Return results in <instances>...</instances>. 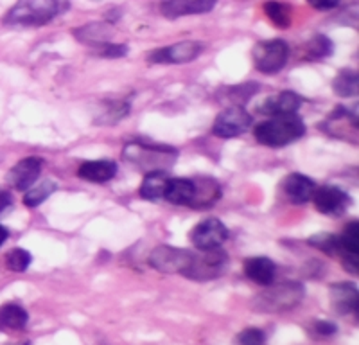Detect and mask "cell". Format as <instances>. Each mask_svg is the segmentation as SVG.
<instances>
[{"label":"cell","instance_id":"1","mask_svg":"<svg viewBox=\"0 0 359 345\" xmlns=\"http://www.w3.org/2000/svg\"><path fill=\"white\" fill-rule=\"evenodd\" d=\"M306 297V290L300 283L268 284L261 293L252 299V309L259 313H286L297 308Z\"/></svg>","mask_w":359,"mask_h":345},{"label":"cell","instance_id":"2","mask_svg":"<svg viewBox=\"0 0 359 345\" xmlns=\"http://www.w3.org/2000/svg\"><path fill=\"white\" fill-rule=\"evenodd\" d=\"M306 133V124L297 114L275 115L255 128V139L268 148H284Z\"/></svg>","mask_w":359,"mask_h":345},{"label":"cell","instance_id":"3","mask_svg":"<svg viewBox=\"0 0 359 345\" xmlns=\"http://www.w3.org/2000/svg\"><path fill=\"white\" fill-rule=\"evenodd\" d=\"M57 13V0H18L6 15L9 25H43Z\"/></svg>","mask_w":359,"mask_h":345},{"label":"cell","instance_id":"4","mask_svg":"<svg viewBox=\"0 0 359 345\" xmlns=\"http://www.w3.org/2000/svg\"><path fill=\"white\" fill-rule=\"evenodd\" d=\"M226 270H229V254L221 248H214V250L194 252L187 270L182 276L205 283V280H212L224 276Z\"/></svg>","mask_w":359,"mask_h":345},{"label":"cell","instance_id":"5","mask_svg":"<svg viewBox=\"0 0 359 345\" xmlns=\"http://www.w3.org/2000/svg\"><path fill=\"white\" fill-rule=\"evenodd\" d=\"M290 58V46L284 40H268L259 41L253 47V63L255 69L264 74H277L278 70L284 69Z\"/></svg>","mask_w":359,"mask_h":345},{"label":"cell","instance_id":"6","mask_svg":"<svg viewBox=\"0 0 359 345\" xmlns=\"http://www.w3.org/2000/svg\"><path fill=\"white\" fill-rule=\"evenodd\" d=\"M252 126V115L243 107H230L221 111L214 121L212 132L221 139H233L243 133H246Z\"/></svg>","mask_w":359,"mask_h":345},{"label":"cell","instance_id":"7","mask_svg":"<svg viewBox=\"0 0 359 345\" xmlns=\"http://www.w3.org/2000/svg\"><path fill=\"white\" fill-rule=\"evenodd\" d=\"M194 252L185 248H175L169 245H160L149 255V264L162 273H184L191 263Z\"/></svg>","mask_w":359,"mask_h":345},{"label":"cell","instance_id":"8","mask_svg":"<svg viewBox=\"0 0 359 345\" xmlns=\"http://www.w3.org/2000/svg\"><path fill=\"white\" fill-rule=\"evenodd\" d=\"M205 46L201 41H178L175 46L163 47V49L153 50L151 54H147V62L149 63H189L194 62L201 53H203Z\"/></svg>","mask_w":359,"mask_h":345},{"label":"cell","instance_id":"9","mask_svg":"<svg viewBox=\"0 0 359 345\" xmlns=\"http://www.w3.org/2000/svg\"><path fill=\"white\" fill-rule=\"evenodd\" d=\"M313 201L320 212L325 214V216H332V218L343 216L352 203L351 196L336 185H323V187L314 191Z\"/></svg>","mask_w":359,"mask_h":345},{"label":"cell","instance_id":"10","mask_svg":"<svg viewBox=\"0 0 359 345\" xmlns=\"http://www.w3.org/2000/svg\"><path fill=\"white\" fill-rule=\"evenodd\" d=\"M229 238V230L216 218H207L198 223L191 232V241L198 250H214L221 248Z\"/></svg>","mask_w":359,"mask_h":345},{"label":"cell","instance_id":"11","mask_svg":"<svg viewBox=\"0 0 359 345\" xmlns=\"http://www.w3.org/2000/svg\"><path fill=\"white\" fill-rule=\"evenodd\" d=\"M41 172V158L38 156H27L18 164L13 165L8 175V184L17 191H27L33 187Z\"/></svg>","mask_w":359,"mask_h":345},{"label":"cell","instance_id":"12","mask_svg":"<svg viewBox=\"0 0 359 345\" xmlns=\"http://www.w3.org/2000/svg\"><path fill=\"white\" fill-rule=\"evenodd\" d=\"M282 191H284V194H286V198L291 203L302 205V203H307V201L313 200L316 184L311 178H307L306 175L291 172L282 182Z\"/></svg>","mask_w":359,"mask_h":345},{"label":"cell","instance_id":"13","mask_svg":"<svg viewBox=\"0 0 359 345\" xmlns=\"http://www.w3.org/2000/svg\"><path fill=\"white\" fill-rule=\"evenodd\" d=\"M329 295H331L332 308H334L339 315L358 313V286H355V284H332L331 290H329Z\"/></svg>","mask_w":359,"mask_h":345},{"label":"cell","instance_id":"14","mask_svg":"<svg viewBox=\"0 0 359 345\" xmlns=\"http://www.w3.org/2000/svg\"><path fill=\"white\" fill-rule=\"evenodd\" d=\"M302 107V97L294 92H280L277 95H271L264 101L259 110L266 115H287V114H297L298 108Z\"/></svg>","mask_w":359,"mask_h":345},{"label":"cell","instance_id":"15","mask_svg":"<svg viewBox=\"0 0 359 345\" xmlns=\"http://www.w3.org/2000/svg\"><path fill=\"white\" fill-rule=\"evenodd\" d=\"M115 175H117V164L111 161H107V158H102V161L83 162L81 168L78 169V177L86 182H92V184H104V182H110Z\"/></svg>","mask_w":359,"mask_h":345},{"label":"cell","instance_id":"16","mask_svg":"<svg viewBox=\"0 0 359 345\" xmlns=\"http://www.w3.org/2000/svg\"><path fill=\"white\" fill-rule=\"evenodd\" d=\"M275 271L277 266L269 257H250L246 259L245 263V273L248 279H252L253 283L261 284V286H268V284L273 283Z\"/></svg>","mask_w":359,"mask_h":345},{"label":"cell","instance_id":"17","mask_svg":"<svg viewBox=\"0 0 359 345\" xmlns=\"http://www.w3.org/2000/svg\"><path fill=\"white\" fill-rule=\"evenodd\" d=\"M194 191H196L194 180H189V178H169L163 198L175 203V205H191L192 198H194Z\"/></svg>","mask_w":359,"mask_h":345},{"label":"cell","instance_id":"18","mask_svg":"<svg viewBox=\"0 0 359 345\" xmlns=\"http://www.w3.org/2000/svg\"><path fill=\"white\" fill-rule=\"evenodd\" d=\"M169 175L163 169H155L149 171L144 177L142 184H140V196L144 200H162L165 194V187H168Z\"/></svg>","mask_w":359,"mask_h":345},{"label":"cell","instance_id":"19","mask_svg":"<svg viewBox=\"0 0 359 345\" xmlns=\"http://www.w3.org/2000/svg\"><path fill=\"white\" fill-rule=\"evenodd\" d=\"M194 198H192L191 205L194 207H210L214 205L221 196V189L217 182L212 178H198L194 180Z\"/></svg>","mask_w":359,"mask_h":345},{"label":"cell","instance_id":"20","mask_svg":"<svg viewBox=\"0 0 359 345\" xmlns=\"http://www.w3.org/2000/svg\"><path fill=\"white\" fill-rule=\"evenodd\" d=\"M27 324V311L18 304L0 308V331H18Z\"/></svg>","mask_w":359,"mask_h":345},{"label":"cell","instance_id":"21","mask_svg":"<svg viewBox=\"0 0 359 345\" xmlns=\"http://www.w3.org/2000/svg\"><path fill=\"white\" fill-rule=\"evenodd\" d=\"M332 88L339 97H352L359 90V76L355 70H341L332 81Z\"/></svg>","mask_w":359,"mask_h":345},{"label":"cell","instance_id":"22","mask_svg":"<svg viewBox=\"0 0 359 345\" xmlns=\"http://www.w3.org/2000/svg\"><path fill=\"white\" fill-rule=\"evenodd\" d=\"M108 29L110 27H108L107 24H99V22H95V24H88V25H83V27L76 29V31H74V34H76V38H79L83 43L99 46V43H102V41H107L108 34H110V31H108Z\"/></svg>","mask_w":359,"mask_h":345},{"label":"cell","instance_id":"23","mask_svg":"<svg viewBox=\"0 0 359 345\" xmlns=\"http://www.w3.org/2000/svg\"><path fill=\"white\" fill-rule=\"evenodd\" d=\"M128 114H130V104L124 101H104L102 110L97 115V123L115 124L124 119Z\"/></svg>","mask_w":359,"mask_h":345},{"label":"cell","instance_id":"24","mask_svg":"<svg viewBox=\"0 0 359 345\" xmlns=\"http://www.w3.org/2000/svg\"><path fill=\"white\" fill-rule=\"evenodd\" d=\"M54 191H56V184H54L53 180H43L41 184L33 185V187H29V189L25 191L24 203L27 207H38L40 203H43Z\"/></svg>","mask_w":359,"mask_h":345},{"label":"cell","instance_id":"25","mask_svg":"<svg viewBox=\"0 0 359 345\" xmlns=\"http://www.w3.org/2000/svg\"><path fill=\"white\" fill-rule=\"evenodd\" d=\"M339 247H341V254H352V255H359V223L351 222L345 230H343V234L339 236Z\"/></svg>","mask_w":359,"mask_h":345},{"label":"cell","instance_id":"26","mask_svg":"<svg viewBox=\"0 0 359 345\" xmlns=\"http://www.w3.org/2000/svg\"><path fill=\"white\" fill-rule=\"evenodd\" d=\"M264 11L268 18L277 27H290L291 24V9L282 2H266Z\"/></svg>","mask_w":359,"mask_h":345},{"label":"cell","instance_id":"27","mask_svg":"<svg viewBox=\"0 0 359 345\" xmlns=\"http://www.w3.org/2000/svg\"><path fill=\"white\" fill-rule=\"evenodd\" d=\"M332 50H334L332 41L327 36H323V34H316L307 43V54H309L311 60H325V58L331 56Z\"/></svg>","mask_w":359,"mask_h":345},{"label":"cell","instance_id":"28","mask_svg":"<svg viewBox=\"0 0 359 345\" xmlns=\"http://www.w3.org/2000/svg\"><path fill=\"white\" fill-rule=\"evenodd\" d=\"M309 245H313L314 248L325 252L329 255L341 254V247H339V239L332 234H327V232H322V234H316L313 238H309Z\"/></svg>","mask_w":359,"mask_h":345},{"label":"cell","instance_id":"29","mask_svg":"<svg viewBox=\"0 0 359 345\" xmlns=\"http://www.w3.org/2000/svg\"><path fill=\"white\" fill-rule=\"evenodd\" d=\"M31 264V254L24 248H13L8 255H6V266L11 271H25Z\"/></svg>","mask_w":359,"mask_h":345},{"label":"cell","instance_id":"30","mask_svg":"<svg viewBox=\"0 0 359 345\" xmlns=\"http://www.w3.org/2000/svg\"><path fill=\"white\" fill-rule=\"evenodd\" d=\"M237 344L239 345H264L266 334L262 333L259 327H248L239 333V337H237Z\"/></svg>","mask_w":359,"mask_h":345},{"label":"cell","instance_id":"31","mask_svg":"<svg viewBox=\"0 0 359 345\" xmlns=\"http://www.w3.org/2000/svg\"><path fill=\"white\" fill-rule=\"evenodd\" d=\"M162 11L168 18L185 17L189 15V0H168L162 6Z\"/></svg>","mask_w":359,"mask_h":345},{"label":"cell","instance_id":"32","mask_svg":"<svg viewBox=\"0 0 359 345\" xmlns=\"http://www.w3.org/2000/svg\"><path fill=\"white\" fill-rule=\"evenodd\" d=\"M126 46H117V43H110V41H102L95 47V54H99L101 58H123L126 56Z\"/></svg>","mask_w":359,"mask_h":345},{"label":"cell","instance_id":"33","mask_svg":"<svg viewBox=\"0 0 359 345\" xmlns=\"http://www.w3.org/2000/svg\"><path fill=\"white\" fill-rule=\"evenodd\" d=\"M216 0H189V15H201L212 11Z\"/></svg>","mask_w":359,"mask_h":345},{"label":"cell","instance_id":"34","mask_svg":"<svg viewBox=\"0 0 359 345\" xmlns=\"http://www.w3.org/2000/svg\"><path fill=\"white\" fill-rule=\"evenodd\" d=\"M314 329H316V333L318 334H323V337H329V334H334L336 331H338V327H336L332 322H327V320H320L314 324Z\"/></svg>","mask_w":359,"mask_h":345},{"label":"cell","instance_id":"35","mask_svg":"<svg viewBox=\"0 0 359 345\" xmlns=\"http://www.w3.org/2000/svg\"><path fill=\"white\" fill-rule=\"evenodd\" d=\"M309 4L318 11H329L339 6V0H309Z\"/></svg>","mask_w":359,"mask_h":345},{"label":"cell","instance_id":"36","mask_svg":"<svg viewBox=\"0 0 359 345\" xmlns=\"http://www.w3.org/2000/svg\"><path fill=\"white\" fill-rule=\"evenodd\" d=\"M9 205H11V196H9L8 191L0 189V214L4 212Z\"/></svg>","mask_w":359,"mask_h":345},{"label":"cell","instance_id":"37","mask_svg":"<svg viewBox=\"0 0 359 345\" xmlns=\"http://www.w3.org/2000/svg\"><path fill=\"white\" fill-rule=\"evenodd\" d=\"M9 238V230L6 229L4 225H0V247H2V245H4V241L6 239Z\"/></svg>","mask_w":359,"mask_h":345},{"label":"cell","instance_id":"38","mask_svg":"<svg viewBox=\"0 0 359 345\" xmlns=\"http://www.w3.org/2000/svg\"><path fill=\"white\" fill-rule=\"evenodd\" d=\"M25 345H29V344H25Z\"/></svg>","mask_w":359,"mask_h":345}]
</instances>
